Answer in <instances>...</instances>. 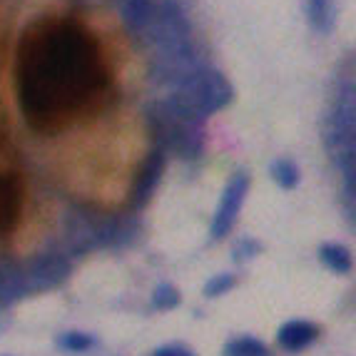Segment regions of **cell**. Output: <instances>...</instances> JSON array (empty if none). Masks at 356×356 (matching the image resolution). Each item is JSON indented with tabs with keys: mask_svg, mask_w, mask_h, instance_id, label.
<instances>
[{
	"mask_svg": "<svg viewBox=\"0 0 356 356\" xmlns=\"http://www.w3.org/2000/svg\"><path fill=\"white\" fill-rule=\"evenodd\" d=\"M113 83L102 50L70 18H42L23 33L15 55V90L30 127L58 132Z\"/></svg>",
	"mask_w": 356,
	"mask_h": 356,
	"instance_id": "cell-1",
	"label": "cell"
},
{
	"mask_svg": "<svg viewBox=\"0 0 356 356\" xmlns=\"http://www.w3.org/2000/svg\"><path fill=\"white\" fill-rule=\"evenodd\" d=\"M250 192V175L247 172H237L229 179V184L225 187V195L220 200V207L212 220V239H225L232 232L234 222H237V214L244 204V197Z\"/></svg>",
	"mask_w": 356,
	"mask_h": 356,
	"instance_id": "cell-6",
	"label": "cell"
},
{
	"mask_svg": "<svg viewBox=\"0 0 356 356\" xmlns=\"http://www.w3.org/2000/svg\"><path fill=\"white\" fill-rule=\"evenodd\" d=\"M179 304V291L172 284H160L152 291V307L167 312V309H175Z\"/></svg>",
	"mask_w": 356,
	"mask_h": 356,
	"instance_id": "cell-16",
	"label": "cell"
},
{
	"mask_svg": "<svg viewBox=\"0 0 356 356\" xmlns=\"http://www.w3.org/2000/svg\"><path fill=\"white\" fill-rule=\"evenodd\" d=\"M232 286H234V274H217V277H212V280L207 282L204 294H207V297H222Z\"/></svg>",
	"mask_w": 356,
	"mask_h": 356,
	"instance_id": "cell-18",
	"label": "cell"
},
{
	"mask_svg": "<svg viewBox=\"0 0 356 356\" xmlns=\"http://www.w3.org/2000/svg\"><path fill=\"white\" fill-rule=\"evenodd\" d=\"M316 337H319V327H316V324L294 319V321H286L284 327L280 329L277 341H280V346L286 351H302L314 344Z\"/></svg>",
	"mask_w": 356,
	"mask_h": 356,
	"instance_id": "cell-11",
	"label": "cell"
},
{
	"mask_svg": "<svg viewBox=\"0 0 356 356\" xmlns=\"http://www.w3.org/2000/svg\"><path fill=\"white\" fill-rule=\"evenodd\" d=\"M92 344H95V339L83 332H67L58 339L60 349H67V351H88Z\"/></svg>",
	"mask_w": 356,
	"mask_h": 356,
	"instance_id": "cell-17",
	"label": "cell"
},
{
	"mask_svg": "<svg viewBox=\"0 0 356 356\" xmlns=\"http://www.w3.org/2000/svg\"><path fill=\"white\" fill-rule=\"evenodd\" d=\"M165 165H167V152L165 149H152L147 154V160H145L143 170H140V177L135 182V190H132V200H130V212H140L145 204L149 202V197L152 192L157 190V184L162 179V172H165Z\"/></svg>",
	"mask_w": 356,
	"mask_h": 356,
	"instance_id": "cell-8",
	"label": "cell"
},
{
	"mask_svg": "<svg viewBox=\"0 0 356 356\" xmlns=\"http://www.w3.org/2000/svg\"><path fill=\"white\" fill-rule=\"evenodd\" d=\"M147 120H149V127H152L154 140L160 143V149H165V152L172 149V152H177L184 160H195V157L202 154L204 137L200 132V127L175 118L162 102H154L149 107Z\"/></svg>",
	"mask_w": 356,
	"mask_h": 356,
	"instance_id": "cell-4",
	"label": "cell"
},
{
	"mask_svg": "<svg viewBox=\"0 0 356 356\" xmlns=\"http://www.w3.org/2000/svg\"><path fill=\"white\" fill-rule=\"evenodd\" d=\"M319 259L337 274L351 272V252L346 250V247H341V244H321Z\"/></svg>",
	"mask_w": 356,
	"mask_h": 356,
	"instance_id": "cell-13",
	"label": "cell"
},
{
	"mask_svg": "<svg viewBox=\"0 0 356 356\" xmlns=\"http://www.w3.org/2000/svg\"><path fill=\"white\" fill-rule=\"evenodd\" d=\"M25 284H28V294H38V291L55 289L70 277V261L65 254L58 252H48V254H38L30 261L23 264Z\"/></svg>",
	"mask_w": 356,
	"mask_h": 356,
	"instance_id": "cell-5",
	"label": "cell"
},
{
	"mask_svg": "<svg viewBox=\"0 0 356 356\" xmlns=\"http://www.w3.org/2000/svg\"><path fill=\"white\" fill-rule=\"evenodd\" d=\"M23 212V179L15 172H0V239L10 237Z\"/></svg>",
	"mask_w": 356,
	"mask_h": 356,
	"instance_id": "cell-7",
	"label": "cell"
},
{
	"mask_svg": "<svg viewBox=\"0 0 356 356\" xmlns=\"http://www.w3.org/2000/svg\"><path fill=\"white\" fill-rule=\"evenodd\" d=\"M232 95H234V90L220 70L200 65L190 75H184L177 85H172V92L162 100V105L175 118L200 125L204 118L220 113L222 107L229 105Z\"/></svg>",
	"mask_w": 356,
	"mask_h": 356,
	"instance_id": "cell-2",
	"label": "cell"
},
{
	"mask_svg": "<svg viewBox=\"0 0 356 356\" xmlns=\"http://www.w3.org/2000/svg\"><path fill=\"white\" fill-rule=\"evenodd\" d=\"M65 250L70 254H88L102 247H125L135 239L140 225L132 214L127 217H107L92 209L75 207L65 214Z\"/></svg>",
	"mask_w": 356,
	"mask_h": 356,
	"instance_id": "cell-3",
	"label": "cell"
},
{
	"mask_svg": "<svg viewBox=\"0 0 356 356\" xmlns=\"http://www.w3.org/2000/svg\"><path fill=\"white\" fill-rule=\"evenodd\" d=\"M152 356H197V354L182 344H167V346H160V349H154Z\"/></svg>",
	"mask_w": 356,
	"mask_h": 356,
	"instance_id": "cell-20",
	"label": "cell"
},
{
	"mask_svg": "<svg viewBox=\"0 0 356 356\" xmlns=\"http://www.w3.org/2000/svg\"><path fill=\"white\" fill-rule=\"evenodd\" d=\"M225 356H272L267 344L254 337H239L225 346Z\"/></svg>",
	"mask_w": 356,
	"mask_h": 356,
	"instance_id": "cell-14",
	"label": "cell"
},
{
	"mask_svg": "<svg viewBox=\"0 0 356 356\" xmlns=\"http://www.w3.org/2000/svg\"><path fill=\"white\" fill-rule=\"evenodd\" d=\"M261 252V244L254 239H239L237 247H234V261H247L252 257H257Z\"/></svg>",
	"mask_w": 356,
	"mask_h": 356,
	"instance_id": "cell-19",
	"label": "cell"
},
{
	"mask_svg": "<svg viewBox=\"0 0 356 356\" xmlns=\"http://www.w3.org/2000/svg\"><path fill=\"white\" fill-rule=\"evenodd\" d=\"M272 177L282 190H294L299 184V167L291 160H274L272 162Z\"/></svg>",
	"mask_w": 356,
	"mask_h": 356,
	"instance_id": "cell-15",
	"label": "cell"
},
{
	"mask_svg": "<svg viewBox=\"0 0 356 356\" xmlns=\"http://www.w3.org/2000/svg\"><path fill=\"white\" fill-rule=\"evenodd\" d=\"M23 297H28L23 264H18V261H0V309L20 302Z\"/></svg>",
	"mask_w": 356,
	"mask_h": 356,
	"instance_id": "cell-10",
	"label": "cell"
},
{
	"mask_svg": "<svg viewBox=\"0 0 356 356\" xmlns=\"http://www.w3.org/2000/svg\"><path fill=\"white\" fill-rule=\"evenodd\" d=\"M334 0H307V18L312 23V28L321 35H327L334 30Z\"/></svg>",
	"mask_w": 356,
	"mask_h": 356,
	"instance_id": "cell-12",
	"label": "cell"
},
{
	"mask_svg": "<svg viewBox=\"0 0 356 356\" xmlns=\"http://www.w3.org/2000/svg\"><path fill=\"white\" fill-rule=\"evenodd\" d=\"M118 10L127 30L140 38L149 28V23L157 18L160 3L157 0H118Z\"/></svg>",
	"mask_w": 356,
	"mask_h": 356,
	"instance_id": "cell-9",
	"label": "cell"
}]
</instances>
